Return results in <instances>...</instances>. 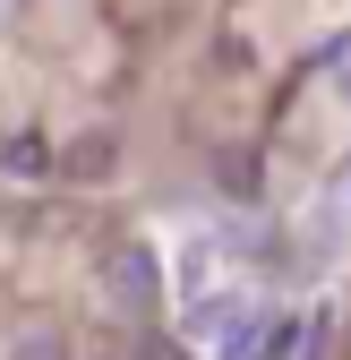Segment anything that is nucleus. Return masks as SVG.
Instances as JSON below:
<instances>
[{
    "mask_svg": "<svg viewBox=\"0 0 351 360\" xmlns=\"http://www.w3.org/2000/svg\"><path fill=\"white\" fill-rule=\"evenodd\" d=\"M103 275H112V300H120V309H154V292H163V266H154L146 240H120Z\"/></svg>",
    "mask_w": 351,
    "mask_h": 360,
    "instance_id": "nucleus-1",
    "label": "nucleus"
},
{
    "mask_svg": "<svg viewBox=\"0 0 351 360\" xmlns=\"http://www.w3.org/2000/svg\"><path fill=\"white\" fill-rule=\"evenodd\" d=\"M0 163H9V172H52V146H43V138H9Z\"/></svg>",
    "mask_w": 351,
    "mask_h": 360,
    "instance_id": "nucleus-2",
    "label": "nucleus"
},
{
    "mask_svg": "<svg viewBox=\"0 0 351 360\" xmlns=\"http://www.w3.org/2000/svg\"><path fill=\"white\" fill-rule=\"evenodd\" d=\"M69 172H112V146H103V138H86V146L69 155Z\"/></svg>",
    "mask_w": 351,
    "mask_h": 360,
    "instance_id": "nucleus-3",
    "label": "nucleus"
},
{
    "mask_svg": "<svg viewBox=\"0 0 351 360\" xmlns=\"http://www.w3.org/2000/svg\"><path fill=\"white\" fill-rule=\"evenodd\" d=\"M18 360H69V343H60V335H26Z\"/></svg>",
    "mask_w": 351,
    "mask_h": 360,
    "instance_id": "nucleus-4",
    "label": "nucleus"
},
{
    "mask_svg": "<svg viewBox=\"0 0 351 360\" xmlns=\"http://www.w3.org/2000/svg\"><path fill=\"white\" fill-rule=\"evenodd\" d=\"M334 86H343V95H351V34L334 43Z\"/></svg>",
    "mask_w": 351,
    "mask_h": 360,
    "instance_id": "nucleus-5",
    "label": "nucleus"
},
{
    "mask_svg": "<svg viewBox=\"0 0 351 360\" xmlns=\"http://www.w3.org/2000/svg\"><path fill=\"white\" fill-rule=\"evenodd\" d=\"M146 360H180V352H171V343H146Z\"/></svg>",
    "mask_w": 351,
    "mask_h": 360,
    "instance_id": "nucleus-6",
    "label": "nucleus"
}]
</instances>
